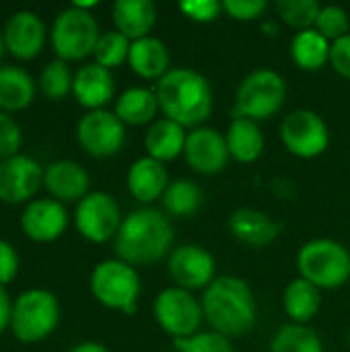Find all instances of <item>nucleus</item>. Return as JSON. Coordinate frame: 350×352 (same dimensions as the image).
Returning <instances> with one entry per match:
<instances>
[{
	"label": "nucleus",
	"instance_id": "nucleus-27",
	"mask_svg": "<svg viewBox=\"0 0 350 352\" xmlns=\"http://www.w3.org/2000/svg\"><path fill=\"white\" fill-rule=\"evenodd\" d=\"M159 111L157 93L146 87H130L116 101V116L130 126H151Z\"/></svg>",
	"mask_w": 350,
	"mask_h": 352
},
{
	"label": "nucleus",
	"instance_id": "nucleus-20",
	"mask_svg": "<svg viewBox=\"0 0 350 352\" xmlns=\"http://www.w3.org/2000/svg\"><path fill=\"white\" fill-rule=\"evenodd\" d=\"M281 223H276L270 214L258 208H237L229 217L231 235L250 245V248H266L281 235Z\"/></svg>",
	"mask_w": 350,
	"mask_h": 352
},
{
	"label": "nucleus",
	"instance_id": "nucleus-11",
	"mask_svg": "<svg viewBox=\"0 0 350 352\" xmlns=\"http://www.w3.org/2000/svg\"><path fill=\"white\" fill-rule=\"evenodd\" d=\"M122 221L124 217L120 204L107 192H89L76 204V231L91 243H105L109 239H116Z\"/></svg>",
	"mask_w": 350,
	"mask_h": 352
},
{
	"label": "nucleus",
	"instance_id": "nucleus-42",
	"mask_svg": "<svg viewBox=\"0 0 350 352\" xmlns=\"http://www.w3.org/2000/svg\"><path fill=\"white\" fill-rule=\"evenodd\" d=\"M10 316H12V303L8 299L6 289L0 287V336L10 328Z\"/></svg>",
	"mask_w": 350,
	"mask_h": 352
},
{
	"label": "nucleus",
	"instance_id": "nucleus-35",
	"mask_svg": "<svg viewBox=\"0 0 350 352\" xmlns=\"http://www.w3.org/2000/svg\"><path fill=\"white\" fill-rule=\"evenodd\" d=\"M314 29H318L330 43H334L340 37H344V35L350 33L349 12L342 6H336V4L322 6L320 16H318Z\"/></svg>",
	"mask_w": 350,
	"mask_h": 352
},
{
	"label": "nucleus",
	"instance_id": "nucleus-36",
	"mask_svg": "<svg viewBox=\"0 0 350 352\" xmlns=\"http://www.w3.org/2000/svg\"><path fill=\"white\" fill-rule=\"evenodd\" d=\"M177 352H235L231 340L217 332H198L190 338L175 340Z\"/></svg>",
	"mask_w": 350,
	"mask_h": 352
},
{
	"label": "nucleus",
	"instance_id": "nucleus-3",
	"mask_svg": "<svg viewBox=\"0 0 350 352\" xmlns=\"http://www.w3.org/2000/svg\"><path fill=\"white\" fill-rule=\"evenodd\" d=\"M155 93L161 113L192 130L200 128L215 107L210 82L192 68H171L161 80H157Z\"/></svg>",
	"mask_w": 350,
	"mask_h": 352
},
{
	"label": "nucleus",
	"instance_id": "nucleus-45",
	"mask_svg": "<svg viewBox=\"0 0 350 352\" xmlns=\"http://www.w3.org/2000/svg\"><path fill=\"white\" fill-rule=\"evenodd\" d=\"M349 344H350V330H349Z\"/></svg>",
	"mask_w": 350,
	"mask_h": 352
},
{
	"label": "nucleus",
	"instance_id": "nucleus-5",
	"mask_svg": "<svg viewBox=\"0 0 350 352\" xmlns=\"http://www.w3.org/2000/svg\"><path fill=\"white\" fill-rule=\"evenodd\" d=\"M297 270L320 291L340 289L350 280V252L334 239H311L297 254Z\"/></svg>",
	"mask_w": 350,
	"mask_h": 352
},
{
	"label": "nucleus",
	"instance_id": "nucleus-34",
	"mask_svg": "<svg viewBox=\"0 0 350 352\" xmlns=\"http://www.w3.org/2000/svg\"><path fill=\"white\" fill-rule=\"evenodd\" d=\"M130 45H132V41L126 35H122L120 31H116V29L105 31V33H101V37L95 45V52H93L95 62L107 70L118 68L124 62H128Z\"/></svg>",
	"mask_w": 350,
	"mask_h": 352
},
{
	"label": "nucleus",
	"instance_id": "nucleus-39",
	"mask_svg": "<svg viewBox=\"0 0 350 352\" xmlns=\"http://www.w3.org/2000/svg\"><path fill=\"white\" fill-rule=\"evenodd\" d=\"M223 12H227L235 21H256L266 10V0H225Z\"/></svg>",
	"mask_w": 350,
	"mask_h": 352
},
{
	"label": "nucleus",
	"instance_id": "nucleus-44",
	"mask_svg": "<svg viewBox=\"0 0 350 352\" xmlns=\"http://www.w3.org/2000/svg\"><path fill=\"white\" fill-rule=\"evenodd\" d=\"M4 50H6V45H4V37H2V29H0V60H2Z\"/></svg>",
	"mask_w": 350,
	"mask_h": 352
},
{
	"label": "nucleus",
	"instance_id": "nucleus-33",
	"mask_svg": "<svg viewBox=\"0 0 350 352\" xmlns=\"http://www.w3.org/2000/svg\"><path fill=\"white\" fill-rule=\"evenodd\" d=\"M322 4L318 0H278L276 2V14L283 23L297 31L314 29L316 21L320 16Z\"/></svg>",
	"mask_w": 350,
	"mask_h": 352
},
{
	"label": "nucleus",
	"instance_id": "nucleus-25",
	"mask_svg": "<svg viewBox=\"0 0 350 352\" xmlns=\"http://www.w3.org/2000/svg\"><path fill=\"white\" fill-rule=\"evenodd\" d=\"M229 155L237 163H254L264 153V134L258 122L245 118H233L225 134Z\"/></svg>",
	"mask_w": 350,
	"mask_h": 352
},
{
	"label": "nucleus",
	"instance_id": "nucleus-29",
	"mask_svg": "<svg viewBox=\"0 0 350 352\" xmlns=\"http://www.w3.org/2000/svg\"><path fill=\"white\" fill-rule=\"evenodd\" d=\"M330 47L332 43L318 29L297 31L291 39V58L297 68L314 72L330 64Z\"/></svg>",
	"mask_w": 350,
	"mask_h": 352
},
{
	"label": "nucleus",
	"instance_id": "nucleus-6",
	"mask_svg": "<svg viewBox=\"0 0 350 352\" xmlns=\"http://www.w3.org/2000/svg\"><path fill=\"white\" fill-rule=\"evenodd\" d=\"M287 99L285 78L270 68H260L250 72L237 87L235 107L231 118H245L252 122H262L274 118Z\"/></svg>",
	"mask_w": 350,
	"mask_h": 352
},
{
	"label": "nucleus",
	"instance_id": "nucleus-30",
	"mask_svg": "<svg viewBox=\"0 0 350 352\" xmlns=\"http://www.w3.org/2000/svg\"><path fill=\"white\" fill-rule=\"evenodd\" d=\"M270 352H324V342L314 328L287 324L274 334Z\"/></svg>",
	"mask_w": 350,
	"mask_h": 352
},
{
	"label": "nucleus",
	"instance_id": "nucleus-31",
	"mask_svg": "<svg viewBox=\"0 0 350 352\" xmlns=\"http://www.w3.org/2000/svg\"><path fill=\"white\" fill-rule=\"evenodd\" d=\"M161 202L171 217H192L202 204V190L190 179H175L167 186Z\"/></svg>",
	"mask_w": 350,
	"mask_h": 352
},
{
	"label": "nucleus",
	"instance_id": "nucleus-28",
	"mask_svg": "<svg viewBox=\"0 0 350 352\" xmlns=\"http://www.w3.org/2000/svg\"><path fill=\"white\" fill-rule=\"evenodd\" d=\"M320 305H322V293L309 280L299 276L285 287L283 307L293 324L307 326V322H311L318 316Z\"/></svg>",
	"mask_w": 350,
	"mask_h": 352
},
{
	"label": "nucleus",
	"instance_id": "nucleus-32",
	"mask_svg": "<svg viewBox=\"0 0 350 352\" xmlns=\"http://www.w3.org/2000/svg\"><path fill=\"white\" fill-rule=\"evenodd\" d=\"M72 82H74V74H72L68 62L58 60V58L50 60L43 66V70L39 72V78H37L39 91L50 101H60L68 93H72Z\"/></svg>",
	"mask_w": 350,
	"mask_h": 352
},
{
	"label": "nucleus",
	"instance_id": "nucleus-4",
	"mask_svg": "<svg viewBox=\"0 0 350 352\" xmlns=\"http://www.w3.org/2000/svg\"><path fill=\"white\" fill-rule=\"evenodd\" d=\"M60 301L52 291L29 289L12 303L10 332L19 342L33 344L52 336L60 324Z\"/></svg>",
	"mask_w": 350,
	"mask_h": 352
},
{
	"label": "nucleus",
	"instance_id": "nucleus-7",
	"mask_svg": "<svg viewBox=\"0 0 350 352\" xmlns=\"http://www.w3.org/2000/svg\"><path fill=\"white\" fill-rule=\"evenodd\" d=\"M140 289L136 268L118 258L99 262L91 272V293L107 309H116L126 316L136 314Z\"/></svg>",
	"mask_w": 350,
	"mask_h": 352
},
{
	"label": "nucleus",
	"instance_id": "nucleus-18",
	"mask_svg": "<svg viewBox=\"0 0 350 352\" xmlns=\"http://www.w3.org/2000/svg\"><path fill=\"white\" fill-rule=\"evenodd\" d=\"M43 188L58 202H80L91 188L89 171L70 159L52 161L43 171Z\"/></svg>",
	"mask_w": 350,
	"mask_h": 352
},
{
	"label": "nucleus",
	"instance_id": "nucleus-37",
	"mask_svg": "<svg viewBox=\"0 0 350 352\" xmlns=\"http://www.w3.org/2000/svg\"><path fill=\"white\" fill-rule=\"evenodd\" d=\"M21 142H23L21 126L10 113L0 111V161L19 155Z\"/></svg>",
	"mask_w": 350,
	"mask_h": 352
},
{
	"label": "nucleus",
	"instance_id": "nucleus-10",
	"mask_svg": "<svg viewBox=\"0 0 350 352\" xmlns=\"http://www.w3.org/2000/svg\"><path fill=\"white\" fill-rule=\"evenodd\" d=\"M281 140L285 148L299 159H316L330 144V128L314 109H295L281 124Z\"/></svg>",
	"mask_w": 350,
	"mask_h": 352
},
{
	"label": "nucleus",
	"instance_id": "nucleus-2",
	"mask_svg": "<svg viewBox=\"0 0 350 352\" xmlns=\"http://www.w3.org/2000/svg\"><path fill=\"white\" fill-rule=\"evenodd\" d=\"M200 303L212 332L229 340L245 336L256 326V299L239 276H217L204 289Z\"/></svg>",
	"mask_w": 350,
	"mask_h": 352
},
{
	"label": "nucleus",
	"instance_id": "nucleus-23",
	"mask_svg": "<svg viewBox=\"0 0 350 352\" xmlns=\"http://www.w3.org/2000/svg\"><path fill=\"white\" fill-rule=\"evenodd\" d=\"M171 56L167 45L149 35L142 39L132 41L130 45V56H128V66L132 68V72L144 80H161L171 68Z\"/></svg>",
	"mask_w": 350,
	"mask_h": 352
},
{
	"label": "nucleus",
	"instance_id": "nucleus-43",
	"mask_svg": "<svg viewBox=\"0 0 350 352\" xmlns=\"http://www.w3.org/2000/svg\"><path fill=\"white\" fill-rule=\"evenodd\" d=\"M70 352H109L103 344L99 342H93V340H87V342H78L76 346H72Z\"/></svg>",
	"mask_w": 350,
	"mask_h": 352
},
{
	"label": "nucleus",
	"instance_id": "nucleus-16",
	"mask_svg": "<svg viewBox=\"0 0 350 352\" xmlns=\"http://www.w3.org/2000/svg\"><path fill=\"white\" fill-rule=\"evenodd\" d=\"M68 227V210L54 198H35L21 212V231L37 241L50 243L64 235Z\"/></svg>",
	"mask_w": 350,
	"mask_h": 352
},
{
	"label": "nucleus",
	"instance_id": "nucleus-24",
	"mask_svg": "<svg viewBox=\"0 0 350 352\" xmlns=\"http://www.w3.org/2000/svg\"><path fill=\"white\" fill-rule=\"evenodd\" d=\"M186 138H188L186 128L175 124L173 120H167V118L155 120L144 134L146 157L159 163H169L177 159L179 155H184Z\"/></svg>",
	"mask_w": 350,
	"mask_h": 352
},
{
	"label": "nucleus",
	"instance_id": "nucleus-22",
	"mask_svg": "<svg viewBox=\"0 0 350 352\" xmlns=\"http://www.w3.org/2000/svg\"><path fill=\"white\" fill-rule=\"evenodd\" d=\"M116 31L130 41L149 37L157 23V6L151 0H118L111 6Z\"/></svg>",
	"mask_w": 350,
	"mask_h": 352
},
{
	"label": "nucleus",
	"instance_id": "nucleus-41",
	"mask_svg": "<svg viewBox=\"0 0 350 352\" xmlns=\"http://www.w3.org/2000/svg\"><path fill=\"white\" fill-rule=\"evenodd\" d=\"M330 64L342 78L350 80V33L332 43V47H330Z\"/></svg>",
	"mask_w": 350,
	"mask_h": 352
},
{
	"label": "nucleus",
	"instance_id": "nucleus-38",
	"mask_svg": "<svg viewBox=\"0 0 350 352\" xmlns=\"http://www.w3.org/2000/svg\"><path fill=\"white\" fill-rule=\"evenodd\" d=\"M179 10L194 23H210L223 12V4L217 0H184Z\"/></svg>",
	"mask_w": 350,
	"mask_h": 352
},
{
	"label": "nucleus",
	"instance_id": "nucleus-14",
	"mask_svg": "<svg viewBox=\"0 0 350 352\" xmlns=\"http://www.w3.org/2000/svg\"><path fill=\"white\" fill-rule=\"evenodd\" d=\"M167 270L175 280V287L186 291L206 289L217 278V262L215 256L196 243H186L171 250L167 260Z\"/></svg>",
	"mask_w": 350,
	"mask_h": 352
},
{
	"label": "nucleus",
	"instance_id": "nucleus-15",
	"mask_svg": "<svg viewBox=\"0 0 350 352\" xmlns=\"http://www.w3.org/2000/svg\"><path fill=\"white\" fill-rule=\"evenodd\" d=\"M184 157L190 169L202 175H215L221 173L227 167L229 161V148L225 136L215 128H194L188 132Z\"/></svg>",
	"mask_w": 350,
	"mask_h": 352
},
{
	"label": "nucleus",
	"instance_id": "nucleus-26",
	"mask_svg": "<svg viewBox=\"0 0 350 352\" xmlns=\"http://www.w3.org/2000/svg\"><path fill=\"white\" fill-rule=\"evenodd\" d=\"M35 99V80L21 66H0V111H21Z\"/></svg>",
	"mask_w": 350,
	"mask_h": 352
},
{
	"label": "nucleus",
	"instance_id": "nucleus-12",
	"mask_svg": "<svg viewBox=\"0 0 350 352\" xmlns=\"http://www.w3.org/2000/svg\"><path fill=\"white\" fill-rule=\"evenodd\" d=\"M76 140L91 157H113L126 142V124L116 116V111H87L76 124Z\"/></svg>",
	"mask_w": 350,
	"mask_h": 352
},
{
	"label": "nucleus",
	"instance_id": "nucleus-1",
	"mask_svg": "<svg viewBox=\"0 0 350 352\" xmlns=\"http://www.w3.org/2000/svg\"><path fill=\"white\" fill-rule=\"evenodd\" d=\"M173 245V225L169 217L153 206L132 210L113 239L118 260L130 266H153L161 262Z\"/></svg>",
	"mask_w": 350,
	"mask_h": 352
},
{
	"label": "nucleus",
	"instance_id": "nucleus-40",
	"mask_svg": "<svg viewBox=\"0 0 350 352\" xmlns=\"http://www.w3.org/2000/svg\"><path fill=\"white\" fill-rule=\"evenodd\" d=\"M19 272V254L6 239H0V287L14 280Z\"/></svg>",
	"mask_w": 350,
	"mask_h": 352
},
{
	"label": "nucleus",
	"instance_id": "nucleus-17",
	"mask_svg": "<svg viewBox=\"0 0 350 352\" xmlns=\"http://www.w3.org/2000/svg\"><path fill=\"white\" fill-rule=\"evenodd\" d=\"M2 37H4L6 50L14 58L31 60L43 50L47 29H45L43 19L37 12L23 8V10L12 12L6 19L4 29H2Z\"/></svg>",
	"mask_w": 350,
	"mask_h": 352
},
{
	"label": "nucleus",
	"instance_id": "nucleus-8",
	"mask_svg": "<svg viewBox=\"0 0 350 352\" xmlns=\"http://www.w3.org/2000/svg\"><path fill=\"white\" fill-rule=\"evenodd\" d=\"M101 37L99 23L91 14V10L68 6L60 10L54 19L50 41L58 56V60L72 62L83 60L95 52V45Z\"/></svg>",
	"mask_w": 350,
	"mask_h": 352
},
{
	"label": "nucleus",
	"instance_id": "nucleus-9",
	"mask_svg": "<svg viewBox=\"0 0 350 352\" xmlns=\"http://www.w3.org/2000/svg\"><path fill=\"white\" fill-rule=\"evenodd\" d=\"M159 328L173 340H184L200 332L204 322L202 303L186 289L167 287L163 289L153 305Z\"/></svg>",
	"mask_w": 350,
	"mask_h": 352
},
{
	"label": "nucleus",
	"instance_id": "nucleus-13",
	"mask_svg": "<svg viewBox=\"0 0 350 352\" xmlns=\"http://www.w3.org/2000/svg\"><path fill=\"white\" fill-rule=\"evenodd\" d=\"M43 167L29 155H12L0 161V202L21 204L31 198L43 186Z\"/></svg>",
	"mask_w": 350,
	"mask_h": 352
},
{
	"label": "nucleus",
	"instance_id": "nucleus-19",
	"mask_svg": "<svg viewBox=\"0 0 350 352\" xmlns=\"http://www.w3.org/2000/svg\"><path fill=\"white\" fill-rule=\"evenodd\" d=\"M116 93L111 70L99 66L97 62L85 64L76 70L72 82V95L89 111L103 109Z\"/></svg>",
	"mask_w": 350,
	"mask_h": 352
},
{
	"label": "nucleus",
	"instance_id": "nucleus-21",
	"mask_svg": "<svg viewBox=\"0 0 350 352\" xmlns=\"http://www.w3.org/2000/svg\"><path fill=\"white\" fill-rule=\"evenodd\" d=\"M126 184H128L130 194L138 202L149 204V202L163 198V194L171 182H169V173H167L165 163H159V161L144 155L130 165L128 175H126Z\"/></svg>",
	"mask_w": 350,
	"mask_h": 352
}]
</instances>
